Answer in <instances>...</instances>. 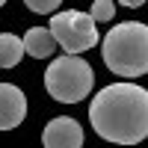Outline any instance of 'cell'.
I'll return each mask as SVG.
<instances>
[{
	"instance_id": "8fae6325",
	"label": "cell",
	"mask_w": 148,
	"mask_h": 148,
	"mask_svg": "<svg viewBox=\"0 0 148 148\" xmlns=\"http://www.w3.org/2000/svg\"><path fill=\"white\" fill-rule=\"evenodd\" d=\"M119 3H121V6H130V9H136V6H142V3H145V0H119Z\"/></svg>"
},
{
	"instance_id": "277c9868",
	"label": "cell",
	"mask_w": 148,
	"mask_h": 148,
	"mask_svg": "<svg viewBox=\"0 0 148 148\" xmlns=\"http://www.w3.org/2000/svg\"><path fill=\"white\" fill-rule=\"evenodd\" d=\"M51 36L59 47H65L71 56H77L83 51L98 45V24L89 18V12H56L53 21H51Z\"/></svg>"
},
{
	"instance_id": "8992f818",
	"label": "cell",
	"mask_w": 148,
	"mask_h": 148,
	"mask_svg": "<svg viewBox=\"0 0 148 148\" xmlns=\"http://www.w3.org/2000/svg\"><path fill=\"white\" fill-rule=\"evenodd\" d=\"M27 116V98L18 86L0 83V130H15Z\"/></svg>"
},
{
	"instance_id": "9c48e42d",
	"label": "cell",
	"mask_w": 148,
	"mask_h": 148,
	"mask_svg": "<svg viewBox=\"0 0 148 148\" xmlns=\"http://www.w3.org/2000/svg\"><path fill=\"white\" fill-rule=\"evenodd\" d=\"M113 15H116V3L113 0H95L92 9H89V18L95 24L98 21H113Z\"/></svg>"
},
{
	"instance_id": "52a82bcc",
	"label": "cell",
	"mask_w": 148,
	"mask_h": 148,
	"mask_svg": "<svg viewBox=\"0 0 148 148\" xmlns=\"http://www.w3.org/2000/svg\"><path fill=\"white\" fill-rule=\"evenodd\" d=\"M21 45H24V53H30L33 59L51 56L53 47H56V42H53V36H51V30H47V27H30L27 33H24Z\"/></svg>"
},
{
	"instance_id": "30bf717a",
	"label": "cell",
	"mask_w": 148,
	"mask_h": 148,
	"mask_svg": "<svg viewBox=\"0 0 148 148\" xmlns=\"http://www.w3.org/2000/svg\"><path fill=\"white\" fill-rule=\"evenodd\" d=\"M24 3H27L30 12H39V15H53L62 0H24Z\"/></svg>"
},
{
	"instance_id": "6da1fadb",
	"label": "cell",
	"mask_w": 148,
	"mask_h": 148,
	"mask_svg": "<svg viewBox=\"0 0 148 148\" xmlns=\"http://www.w3.org/2000/svg\"><path fill=\"white\" fill-rule=\"evenodd\" d=\"M95 133L116 145H139L148 136V92L139 83H110L92 98Z\"/></svg>"
},
{
	"instance_id": "3957f363",
	"label": "cell",
	"mask_w": 148,
	"mask_h": 148,
	"mask_svg": "<svg viewBox=\"0 0 148 148\" xmlns=\"http://www.w3.org/2000/svg\"><path fill=\"white\" fill-rule=\"evenodd\" d=\"M92 83H95V71L92 65L80 56H59L53 59L45 71V89L51 98H56L59 104H77L83 101L86 95L92 92Z\"/></svg>"
},
{
	"instance_id": "7c38bea8",
	"label": "cell",
	"mask_w": 148,
	"mask_h": 148,
	"mask_svg": "<svg viewBox=\"0 0 148 148\" xmlns=\"http://www.w3.org/2000/svg\"><path fill=\"white\" fill-rule=\"evenodd\" d=\"M3 3H6V0H0V6H3Z\"/></svg>"
},
{
	"instance_id": "5b68a950",
	"label": "cell",
	"mask_w": 148,
	"mask_h": 148,
	"mask_svg": "<svg viewBox=\"0 0 148 148\" xmlns=\"http://www.w3.org/2000/svg\"><path fill=\"white\" fill-rule=\"evenodd\" d=\"M42 145L45 148H80L83 145V127L71 116H56L45 125L42 130Z\"/></svg>"
},
{
	"instance_id": "ba28073f",
	"label": "cell",
	"mask_w": 148,
	"mask_h": 148,
	"mask_svg": "<svg viewBox=\"0 0 148 148\" xmlns=\"http://www.w3.org/2000/svg\"><path fill=\"white\" fill-rule=\"evenodd\" d=\"M24 59V45L18 36L0 33V68H15Z\"/></svg>"
},
{
	"instance_id": "7a4b0ae2",
	"label": "cell",
	"mask_w": 148,
	"mask_h": 148,
	"mask_svg": "<svg viewBox=\"0 0 148 148\" xmlns=\"http://www.w3.org/2000/svg\"><path fill=\"white\" fill-rule=\"evenodd\" d=\"M104 62L119 77H142L148 71V27L142 21L116 24L104 36Z\"/></svg>"
}]
</instances>
